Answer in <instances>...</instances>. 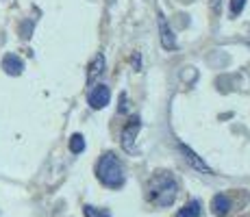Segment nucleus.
<instances>
[{
    "label": "nucleus",
    "mask_w": 250,
    "mask_h": 217,
    "mask_svg": "<svg viewBox=\"0 0 250 217\" xmlns=\"http://www.w3.org/2000/svg\"><path fill=\"white\" fill-rule=\"evenodd\" d=\"M176 180L170 176L167 172H159L148 180V187H146V197L150 204H155L157 209H166L170 206L172 202L176 200Z\"/></svg>",
    "instance_id": "1"
},
{
    "label": "nucleus",
    "mask_w": 250,
    "mask_h": 217,
    "mask_svg": "<svg viewBox=\"0 0 250 217\" xmlns=\"http://www.w3.org/2000/svg\"><path fill=\"white\" fill-rule=\"evenodd\" d=\"M120 111H122V113H126V111H128V104H126V94H122V96H120Z\"/></svg>",
    "instance_id": "14"
},
{
    "label": "nucleus",
    "mask_w": 250,
    "mask_h": 217,
    "mask_svg": "<svg viewBox=\"0 0 250 217\" xmlns=\"http://www.w3.org/2000/svg\"><path fill=\"white\" fill-rule=\"evenodd\" d=\"M244 4H246V0H230V13H233V16L242 13Z\"/></svg>",
    "instance_id": "13"
},
{
    "label": "nucleus",
    "mask_w": 250,
    "mask_h": 217,
    "mask_svg": "<svg viewBox=\"0 0 250 217\" xmlns=\"http://www.w3.org/2000/svg\"><path fill=\"white\" fill-rule=\"evenodd\" d=\"M139 118H133L131 122H128V126L122 130V148L124 152H133V141H135L137 133H139Z\"/></svg>",
    "instance_id": "4"
},
{
    "label": "nucleus",
    "mask_w": 250,
    "mask_h": 217,
    "mask_svg": "<svg viewBox=\"0 0 250 217\" xmlns=\"http://www.w3.org/2000/svg\"><path fill=\"white\" fill-rule=\"evenodd\" d=\"M103 70H104V57L103 55H98L94 59V63L89 65V74H87V83L91 85L96 80V76H100L103 74Z\"/></svg>",
    "instance_id": "10"
},
{
    "label": "nucleus",
    "mask_w": 250,
    "mask_h": 217,
    "mask_svg": "<svg viewBox=\"0 0 250 217\" xmlns=\"http://www.w3.org/2000/svg\"><path fill=\"white\" fill-rule=\"evenodd\" d=\"M211 9H213V13L220 11V0H211Z\"/></svg>",
    "instance_id": "15"
},
{
    "label": "nucleus",
    "mask_w": 250,
    "mask_h": 217,
    "mask_svg": "<svg viewBox=\"0 0 250 217\" xmlns=\"http://www.w3.org/2000/svg\"><path fill=\"white\" fill-rule=\"evenodd\" d=\"M109 98H111V91H109V87H104V85L94 87L87 96L91 109H104L109 104Z\"/></svg>",
    "instance_id": "3"
},
{
    "label": "nucleus",
    "mask_w": 250,
    "mask_h": 217,
    "mask_svg": "<svg viewBox=\"0 0 250 217\" xmlns=\"http://www.w3.org/2000/svg\"><path fill=\"white\" fill-rule=\"evenodd\" d=\"M70 150L74 152V154H79V152L85 150V139H83V135H72V139H70Z\"/></svg>",
    "instance_id": "11"
},
{
    "label": "nucleus",
    "mask_w": 250,
    "mask_h": 217,
    "mask_svg": "<svg viewBox=\"0 0 250 217\" xmlns=\"http://www.w3.org/2000/svg\"><path fill=\"white\" fill-rule=\"evenodd\" d=\"M211 211H213V215H218V217H227L229 211H230V200L224 194L213 196V200H211Z\"/></svg>",
    "instance_id": "7"
},
{
    "label": "nucleus",
    "mask_w": 250,
    "mask_h": 217,
    "mask_svg": "<svg viewBox=\"0 0 250 217\" xmlns=\"http://www.w3.org/2000/svg\"><path fill=\"white\" fill-rule=\"evenodd\" d=\"M2 70L7 72L9 76H20L22 70H24V61L18 55H13V52H11V55H7L2 59Z\"/></svg>",
    "instance_id": "6"
},
{
    "label": "nucleus",
    "mask_w": 250,
    "mask_h": 217,
    "mask_svg": "<svg viewBox=\"0 0 250 217\" xmlns=\"http://www.w3.org/2000/svg\"><path fill=\"white\" fill-rule=\"evenodd\" d=\"M96 172H98V178L103 185L113 187V189L124 185V170H122V163H120V158L115 157V154H104V157L98 161Z\"/></svg>",
    "instance_id": "2"
},
{
    "label": "nucleus",
    "mask_w": 250,
    "mask_h": 217,
    "mask_svg": "<svg viewBox=\"0 0 250 217\" xmlns=\"http://www.w3.org/2000/svg\"><path fill=\"white\" fill-rule=\"evenodd\" d=\"M85 217H111V213L104 209H96V206H85Z\"/></svg>",
    "instance_id": "12"
},
{
    "label": "nucleus",
    "mask_w": 250,
    "mask_h": 217,
    "mask_svg": "<svg viewBox=\"0 0 250 217\" xmlns=\"http://www.w3.org/2000/svg\"><path fill=\"white\" fill-rule=\"evenodd\" d=\"M200 213H203V206H200L198 200H191L189 204H185L183 209L176 213V217H200Z\"/></svg>",
    "instance_id": "9"
},
{
    "label": "nucleus",
    "mask_w": 250,
    "mask_h": 217,
    "mask_svg": "<svg viewBox=\"0 0 250 217\" xmlns=\"http://www.w3.org/2000/svg\"><path fill=\"white\" fill-rule=\"evenodd\" d=\"M179 148H181V154L185 157V161L189 163L194 170H198V172H205V174H211V167L207 165V163L203 161V158H198V154H196L191 148H187L185 143H179Z\"/></svg>",
    "instance_id": "5"
},
{
    "label": "nucleus",
    "mask_w": 250,
    "mask_h": 217,
    "mask_svg": "<svg viewBox=\"0 0 250 217\" xmlns=\"http://www.w3.org/2000/svg\"><path fill=\"white\" fill-rule=\"evenodd\" d=\"M159 31H161V43H163V48H167V50H174V48H176V39H174V35H172L170 26L166 24V18H163V16H159Z\"/></svg>",
    "instance_id": "8"
}]
</instances>
